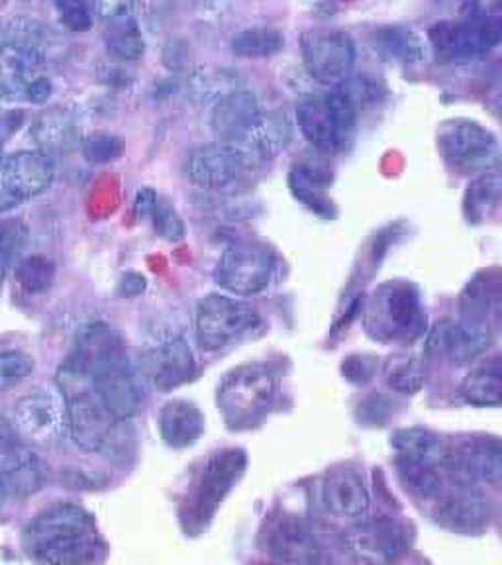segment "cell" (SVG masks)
Here are the masks:
<instances>
[{
    "label": "cell",
    "mask_w": 502,
    "mask_h": 565,
    "mask_svg": "<svg viewBox=\"0 0 502 565\" xmlns=\"http://www.w3.org/2000/svg\"><path fill=\"white\" fill-rule=\"evenodd\" d=\"M24 546L45 564H98L106 557L93 516L75 504H57L38 514L24 534Z\"/></svg>",
    "instance_id": "obj_1"
},
{
    "label": "cell",
    "mask_w": 502,
    "mask_h": 565,
    "mask_svg": "<svg viewBox=\"0 0 502 565\" xmlns=\"http://www.w3.org/2000/svg\"><path fill=\"white\" fill-rule=\"evenodd\" d=\"M57 387L65 403L73 441L88 454L105 451L113 441L118 420L108 413L93 380L67 362L57 373Z\"/></svg>",
    "instance_id": "obj_2"
},
{
    "label": "cell",
    "mask_w": 502,
    "mask_h": 565,
    "mask_svg": "<svg viewBox=\"0 0 502 565\" xmlns=\"http://www.w3.org/2000/svg\"><path fill=\"white\" fill-rule=\"evenodd\" d=\"M277 398V380L259 363L239 365L222 380L218 411L232 430H246L264 420Z\"/></svg>",
    "instance_id": "obj_3"
},
{
    "label": "cell",
    "mask_w": 502,
    "mask_h": 565,
    "mask_svg": "<svg viewBox=\"0 0 502 565\" xmlns=\"http://www.w3.org/2000/svg\"><path fill=\"white\" fill-rule=\"evenodd\" d=\"M300 132L322 153L344 150L357 124V106L342 88L307 95L297 105Z\"/></svg>",
    "instance_id": "obj_4"
},
{
    "label": "cell",
    "mask_w": 502,
    "mask_h": 565,
    "mask_svg": "<svg viewBox=\"0 0 502 565\" xmlns=\"http://www.w3.org/2000/svg\"><path fill=\"white\" fill-rule=\"evenodd\" d=\"M426 327L423 302L410 282L388 281L371 295L365 309V328L385 342H410Z\"/></svg>",
    "instance_id": "obj_5"
},
{
    "label": "cell",
    "mask_w": 502,
    "mask_h": 565,
    "mask_svg": "<svg viewBox=\"0 0 502 565\" xmlns=\"http://www.w3.org/2000/svg\"><path fill=\"white\" fill-rule=\"evenodd\" d=\"M261 324L252 305L228 295H209L196 310V340L206 352H218L236 344Z\"/></svg>",
    "instance_id": "obj_6"
},
{
    "label": "cell",
    "mask_w": 502,
    "mask_h": 565,
    "mask_svg": "<svg viewBox=\"0 0 502 565\" xmlns=\"http://www.w3.org/2000/svg\"><path fill=\"white\" fill-rule=\"evenodd\" d=\"M444 161L461 173H485L499 163L501 146L491 130L473 120H448L438 130Z\"/></svg>",
    "instance_id": "obj_7"
},
{
    "label": "cell",
    "mask_w": 502,
    "mask_h": 565,
    "mask_svg": "<svg viewBox=\"0 0 502 565\" xmlns=\"http://www.w3.org/2000/svg\"><path fill=\"white\" fill-rule=\"evenodd\" d=\"M55 168L44 151H17L0 159V212H10L44 194Z\"/></svg>",
    "instance_id": "obj_8"
},
{
    "label": "cell",
    "mask_w": 502,
    "mask_h": 565,
    "mask_svg": "<svg viewBox=\"0 0 502 565\" xmlns=\"http://www.w3.org/2000/svg\"><path fill=\"white\" fill-rule=\"evenodd\" d=\"M274 252L256 242H238L222 254L214 279L222 289L247 297L265 291L274 279Z\"/></svg>",
    "instance_id": "obj_9"
},
{
    "label": "cell",
    "mask_w": 502,
    "mask_h": 565,
    "mask_svg": "<svg viewBox=\"0 0 502 565\" xmlns=\"http://www.w3.org/2000/svg\"><path fill=\"white\" fill-rule=\"evenodd\" d=\"M302 62L310 77L328 87L350 79L355 63L352 38L340 30H310L300 40Z\"/></svg>",
    "instance_id": "obj_10"
},
{
    "label": "cell",
    "mask_w": 502,
    "mask_h": 565,
    "mask_svg": "<svg viewBox=\"0 0 502 565\" xmlns=\"http://www.w3.org/2000/svg\"><path fill=\"white\" fill-rule=\"evenodd\" d=\"M12 428L34 446H53L70 433L65 403L45 391H34L12 408Z\"/></svg>",
    "instance_id": "obj_11"
},
{
    "label": "cell",
    "mask_w": 502,
    "mask_h": 565,
    "mask_svg": "<svg viewBox=\"0 0 502 565\" xmlns=\"http://www.w3.org/2000/svg\"><path fill=\"white\" fill-rule=\"evenodd\" d=\"M244 468L246 456L239 450L222 451L209 461L191 499V522L196 521L199 526H203L211 521L212 514L224 501L232 486L238 481Z\"/></svg>",
    "instance_id": "obj_12"
},
{
    "label": "cell",
    "mask_w": 502,
    "mask_h": 565,
    "mask_svg": "<svg viewBox=\"0 0 502 565\" xmlns=\"http://www.w3.org/2000/svg\"><path fill=\"white\" fill-rule=\"evenodd\" d=\"M493 344V335L483 322L477 320H446L434 328L428 340V352L451 363H469Z\"/></svg>",
    "instance_id": "obj_13"
},
{
    "label": "cell",
    "mask_w": 502,
    "mask_h": 565,
    "mask_svg": "<svg viewBox=\"0 0 502 565\" xmlns=\"http://www.w3.org/2000/svg\"><path fill=\"white\" fill-rule=\"evenodd\" d=\"M67 362L85 371L93 380L105 371L126 365L128 353H126L122 338L116 334L113 328L106 324H93L81 332L75 350Z\"/></svg>",
    "instance_id": "obj_14"
},
{
    "label": "cell",
    "mask_w": 502,
    "mask_h": 565,
    "mask_svg": "<svg viewBox=\"0 0 502 565\" xmlns=\"http://www.w3.org/2000/svg\"><path fill=\"white\" fill-rule=\"evenodd\" d=\"M244 171H247L246 161L226 141L203 146L186 161V175L194 185L212 191L232 185Z\"/></svg>",
    "instance_id": "obj_15"
},
{
    "label": "cell",
    "mask_w": 502,
    "mask_h": 565,
    "mask_svg": "<svg viewBox=\"0 0 502 565\" xmlns=\"http://www.w3.org/2000/svg\"><path fill=\"white\" fill-rule=\"evenodd\" d=\"M141 370L146 380L159 391L181 387L186 381L193 380V350L183 338H173L146 353L141 360Z\"/></svg>",
    "instance_id": "obj_16"
},
{
    "label": "cell",
    "mask_w": 502,
    "mask_h": 565,
    "mask_svg": "<svg viewBox=\"0 0 502 565\" xmlns=\"http://www.w3.org/2000/svg\"><path fill=\"white\" fill-rule=\"evenodd\" d=\"M453 468L468 481L502 486V440L496 436H473L453 454Z\"/></svg>",
    "instance_id": "obj_17"
},
{
    "label": "cell",
    "mask_w": 502,
    "mask_h": 565,
    "mask_svg": "<svg viewBox=\"0 0 502 565\" xmlns=\"http://www.w3.org/2000/svg\"><path fill=\"white\" fill-rule=\"evenodd\" d=\"M261 100L254 90L239 87L218 100L212 110V132L218 141H229L247 132L264 118Z\"/></svg>",
    "instance_id": "obj_18"
},
{
    "label": "cell",
    "mask_w": 502,
    "mask_h": 565,
    "mask_svg": "<svg viewBox=\"0 0 502 565\" xmlns=\"http://www.w3.org/2000/svg\"><path fill=\"white\" fill-rule=\"evenodd\" d=\"M322 501L328 511L348 521H363L370 512V491L362 476L352 469L328 473L322 486Z\"/></svg>",
    "instance_id": "obj_19"
},
{
    "label": "cell",
    "mask_w": 502,
    "mask_h": 565,
    "mask_svg": "<svg viewBox=\"0 0 502 565\" xmlns=\"http://www.w3.org/2000/svg\"><path fill=\"white\" fill-rule=\"evenodd\" d=\"M265 544L267 552L281 562L309 564L318 559L317 540L297 516H279L271 522L265 534Z\"/></svg>",
    "instance_id": "obj_20"
},
{
    "label": "cell",
    "mask_w": 502,
    "mask_h": 565,
    "mask_svg": "<svg viewBox=\"0 0 502 565\" xmlns=\"http://www.w3.org/2000/svg\"><path fill=\"white\" fill-rule=\"evenodd\" d=\"M93 383L108 413L115 416L118 423L130 420L140 413L143 398H141L140 385L130 370V363L100 373L97 377H93Z\"/></svg>",
    "instance_id": "obj_21"
},
{
    "label": "cell",
    "mask_w": 502,
    "mask_h": 565,
    "mask_svg": "<svg viewBox=\"0 0 502 565\" xmlns=\"http://www.w3.org/2000/svg\"><path fill=\"white\" fill-rule=\"evenodd\" d=\"M204 418L189 401H169L159 415V433L169 448H186L201 438Z\"/></svg>",
    "instance_id": "obj_22"
},
{
    "label": "cell",
    "mask_w": 502,
    "mask_h": 565,
    "mask_svg": "<svg viewBox=\"0 0 502 565\" xmlns=\"http://www.w3.org/2000/svg\"><path fill=\"white\" fill-rule=\"evenodd\" d=\"M352 547L360 556L371 562H387L405 550L403 532L393 522H365L353 530L350 536Z\"/></svg>",
    "instance_id": "obj_23"
},
{
    "label": "cell",
    "mask_w": 502,
    "mask_h": 565,
    "mask_svg": "<svg viewBox=\"0 0 502 565\" xmlns=\"http://www.w3.org/2000/svg\"><path fill=\"white\" fill-rule=\"evenodd\" d=\"M393 448L398 461L405 466L438 468L446 458V448L440 438L424 428H405L393 436Z\"/></svg>",
    "instance_id": "obj_24"
},
{
    "label": "cell",
    "mask_w": 502,
    "mask_h": 565,
    "mask_svg": "<svg viewBox=\"0 0 502 565\" xmlns=\"http://www.w3.org/2000/svg\"><path fill=\"white\" fill-rule=\"evenodd\" d=\"M330 168L320 159H305L295 163L291 171V189L297 199L310 206L312 211H330L327 186L330 183Z\"/></svg>",
    "instance_id": "obj_25"
},
{
    "label": "cell",
    "mask_w": 502,
    "mask_h": 565,
    "mask_svg": "<svg viewBox=\"0 0 502 565\" xmlns=\"http://www.w3.org/2000/svg\"><path fill=\"white\" fill-rule=\"evenodd\" d=\"M438 521L458 532H476L489 521L485 501L473 491H453L441 503Z\"/></svg>",
    "instance_id": "obj_26"
},
{
    "label": "cell",
    "mask_w": 502,
    "mask_h": 565,
    "mask_svg": "<svg viewBox=\"0 0 502 565\" xmlns=\"http://www.w3.org/2000/svg\"><path fill=\"white\" fill-rule=\"evenodd\" d=\"M461 397L469 405H502V355L489 358L469 371L461 385Z\"/></svg>",
    "instance_id": "obj_27"
},
{
    "label": "cell",
    "mask_w": 502,
    "mask_h": 565,
    "mask_svg": "<svg viewBox=\"0 0 502 565\" xmlns=\"http://www.w3.org/2000/svg\"><path fill=\"white\" fill-rule=\"evenodd\" d=\"M502 173H481L463 194V216L471 224H483L501 209Z\"/></svg>",
    "instance_id": "obj_28"
},
{
    "label": "cell",
    "mask_w": 502,
    "mask_h": 565,
    "mask_svg": "<svg viewBox=\"0 0 502 565\" xmlns=\"http://www.w3.org/2000/svg\"><path fill=\"white\" fill-rule=\"evenodd\" d=\"M105 40L108 52L113 53L118 62H140L146 53V42L132 12H124L105 20Z\"/></svg>",
    "instance_id": "obj_29"
},
{
    "label": "cell",
    "mask_w": 502,
    "mask_h": 565,
    "mask_svg": "<svg viewBox=\"0 0 502 565\" xmlns=\"http://www.w3.org/2000/svg\"><path fill=\"white\" fill-rule=\"evenodd\" d=\"M375 47L381 55L400 65H418L426 60L423 40L410 28H381L375 32Z\"/></svg>",
    "instance_id": "obj_30"
},
{
    "label": "cell",
    "mask_w": 502,
    "mask_h": 565,
    "mask_svg": "<svg viewBox=\"0 0 502 565\" xmlns=\"http://www.w3.org/2000/svg\"><path fill=\"white\" fill-rule=\"evenodd\" d=\"M285 45V35L269 26H252L232 38V52L244 60H265L279 53Z\"/></svg>",
    "instance_id": "obj_31"
},
{
    "label": "cell",
    "mask_w": 502,
    "mask_h": 565,
    "mask_svg": "<svg viewBox=\"0 0 502 565\" xmlns=\"http://www.w3.org/2000/svg\"><path fill=\"white\" fill-rule=\"evenodd\" d=\"M186 87L191 90V97L196 98L199 103H218L222 98L229 95L232 90L239 88L238 75L228 70H211V67H201L194 71L193 75L186 81Z\"/></svg>",
    "instance_id": "obj_32"
},
{
    "label": "cell",
    "mask_w": 502,
    "mask_h": 565,
    "mask_svg": "<svg viewBox=\"0 0 502 565\" xmlns=\"http://www.w3.org/2000/svg\"><path fill=\"white\" fill-rule=\"evenodd\" d=\"M385 377H387L388 387L395 388L403 395H415L423 388L426 380V371L418 358L397 353L388 358L385 363Z\"/></svg>",
    "instance_id": "obj_33"
},
{
    "label": "cell",
    "mask_w": 502,
    "mask_h": 565,
    "mask_svg": "<svg viewBox=\"0 0 502 565\" xmlns=\"http://www.w3.org/2000/svg\"><path fill=\"white\" fill-rule=\"evenodd\" d=\"M34 367V358L28 353L14 350L0 353V395L26 381Z\"/></svg>",
    "instance_id": "obj_34"
},
{
    "label": "cell",
    "mask_w": 502,
    "mask_h": 565,
    "mask_svg": "<svg viewBox=\"0 0 502 565\" xmlns=\"http://www.w3.org/2000/svg\"><path fill=\"white\" fill-rule=\"evenodd\" d=\"M17 279L28 292H42L52 285L53 265L42 256H32L18 265Z\"/></svg>",
    "instance_id": "obj_35"
},
{
    "label": "cell",
    "mask_w": 502,
    "mask_h": 565,
    "mask_svg": "<svg viewBox=\"0 0 502 565\" xmlns=\"http://www.w3.org/2000/svg\"><path fill=\"white\" fill-rule=\"evenodd\" d=\"M35 134L38 138L44 141L47 148H62L67 146L73 136V122H71L70 116L60 110H53L50 115H45L44 118H40V122L35 124Z\"/></svg>",
    "instance_id": "obj_36"
},
{
    "label": "cell",
    "mask_w": 502,
    "mask_h": 565,
    "mask_svg": "<svg viewBox=\"0 0 502 565\" xmlns=\"http://www.w3.org/2000/svg\"><path fill=\"white\" fill-rule=\"evenodd\" d=\"M63 28L70 32H87L93 24V10L88 0H53Z\"/></svg>",
    "instance_id": "obj_37"
},
{
    "label": "cell",
    "mask_w": 502,
    "mask_h": 565,
    "mask_svg": "<svg viewBox=\"0 0 502 565\" xmlns=\"http://www.w3.org/2000/svg\"><path fill=\"white\" fill-rule=\"evenodd\" d=\"M124 151V141L110 134H97L88 138L83 146V153L93 163H108L120 158Z\"/></svg>",
    "instance_id": "obj_38"
},
{
    "label": "cell",
    "mask_w": 502,
    "mask_h": 565,
    "mask_svg": "<svg viewBox=\"0 0 502 565\" xmlns=\"http://www.w3.org/2000/svg\"><path fill=\"white\" fill-rule=\"evenodd\" d=\"M151 218H153V224H156V230L161 234V238L169 239V242H177V239H181L185 236V226H183L181 216H179L175 209H173L171 204L165 203V201L158 199V203H156L153 212H151Z\"/></svg>",
    "instance_id": "obj_39"
},
{
    "label": "cell",
    "mask_w": 502,
    "mask_h": 565,
    "mask_svg": "<svg viewBox=\"0 0 502 565\" xmlns=\"http://www.w3.org/2000/svg\"><path fill=\"white\" fill-rule=\"evenodd\" d=\"M26 232L20 222H4L0 224V267L10 264L17 256L18 249L24 244Z\"/></svg>",
    "instance_id": "obj_40"
},
{
    "label": "cell",
    "mask_w": 502,
    "mask_h": 565,
    "mask_svg": "<svg viewBox=\"0 0 502 565\" xmlns=\"http://www.w3.org/2000/svg\"><path fill=\"white\" fill-rule=\"evenodd\" d=\"M88 4L103 20L132 12V0H88Z\"/></svg>",
    "instance_id": "obj_41"
},
{
    "label": "cell",
    "mask_w": 502,
    "mask_h": 565,
    "mask_svg": "<svg viewBox=\"0 0 502 565\" xmlns=\"http://www.w3.org/2000/svg\"><path fill=\"white\" fill-rule=\"evenodd\" d=\"M158 199V194L153 193L151 189H143L136 196V211L140 212L141 216H151Z\"/></svg>",
    "instance_id": "obj_42"
},
{
    "label": "cell",
    "mask_w": 502,
    "mask_h": 565,
    "mask_svg": "<svg viewBox=\"0 0 502 565\" xmlns=\"http://www.w3.org/2000/svg\"><path fill=\"white\" fill-rule=\"evenodd\" d=\"M489 108L499 120L502 122V87L494 88L489 97Z\"/></svg>",
    "instance_id": "obj_43"
},
{
    "label": "cell",
    "mask_w": 502,
    "mask_h": 565,
    "mask_svg": "<svg viewBox=\"0 0 502 565\" xmlns=\"http://www.w3.org/2000/svg\"><path fill=\"white\" fill-rule=\"evenodd\" d=\"M9 501H12V499H10L9 491H7V487H4L2 479H0V511L4 509V504L9 503Z\"/></svg>",
    "instance_id": "obj_44"
},
{
    "label": "cell",
    "mask_w": 502,
    "mask_h": 565,
    "mask_svg": "<svg viewBox=\"0 0 502 565\" xmlns=\"http://www.w3.org/2000/svg\"><path fill=\"white\" fill-rule=\"evenodd\" d=\"M0 151H2V146H0ZM0 159H2V158H0Z\"/></svg>",
    "instance_id": "obj_45"
},
{
    "label": "cell",
    "mask_w": 502,
    "mask_h": 565,
    "mask_svg": "<svg viewBox=\"0 0 502 565\" xmlns=\"http://www.w3.org/2000/svg\"><path fill=\"white\" fill-rule=\"evenodd\" d=\"M35 2H42V0H35Z\"/></svg>",
    "instance_id": "obj_46"
}]
</instances>
